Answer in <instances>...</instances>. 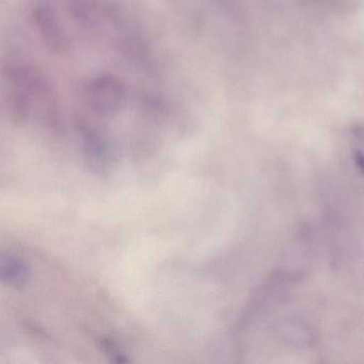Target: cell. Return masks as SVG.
<instances>
[{
  "label": "cell",
  "instance_id": "cell-1",
  "mask_svg": "<svg viewBox=\"0 0 364 364\" xmlns=\"http://www.w3.org/2000/svg\"><path fill=\"white\" fill-rule=\"evenodd\" d=\"M4 69L8 110L54 129L71 104L76 129L141 117L166 87L154 48L122 0H33Z\"/></svg>",
  "mask_w": 364,
  "mask_h": 364
},
{
  "label": "cell",
  "instance_id": "cell-2",
  "mask_svg": "<svg viewBox=\"0 0 364 364\" xmlns=\"http://www.w3.org/2000/svg\"><path fill=\"white\" fill-rule=\"evenodd\" d=\"M26 265L16 257H3L1 263V277L10 285H21L25 282L27 278Z\"/></svg>",
  "mask_w": 364,
  "mask_h": 364
}]
</instances>
